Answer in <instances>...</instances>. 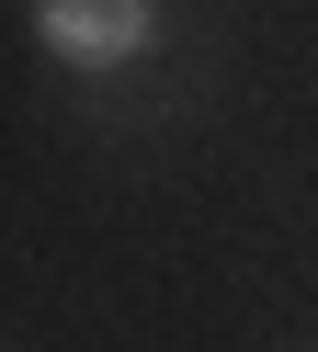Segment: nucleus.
<instances>
[{"label":"nucleus","instance_id":"nucleus-1","mask_svg":"<svg viewBox=\"0 0 318 352\" xmlns=\"http://www.w3.org/2000/svg\"><path fill=\"white\" fill-rule=\"evenodd\" d=\"M34 46L80 80H114L159 46V0H34Z\"/></svg>","mask_w":318,"mask_h":352}]
</instances>
